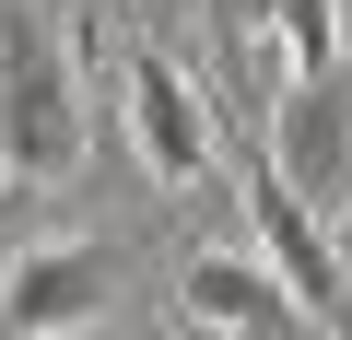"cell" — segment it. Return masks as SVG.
Listing matches in <instances>:
<instances>
[{"mask_svg":"<svg viewBox=\"0 0 352 340\" xmlns=\"http://www.w3.org/2000/svg\"><path fill=\"white\" fill-rule=\"evenodd\" d=\"M82 164V94H71V47L12 12L0 24V177H24V188H59Z\"/></svg>","mask_w":352,"mask_h":340,"instance_id":"cell-1","label":"cell"},{"mask_svg":"<svg viewBox=\"0 0 352 340\" xmlns=\"http://www.w3.org/2000/svg\"><path fill=\"white\" fill-rule=\"evenodd\" d=\"M106 305H118V247H94V235H47L0 270V328L12 340H94Z\"/></svg>","mask_w":352,"mask_h":340,"instance_id":"cell-2","label":"cell"},{"mask_svg":"<svg viewBox=\"0 0 352 340\" xmlns=\"http://www.w3.org/2000/svg\"><path fill=\"white\" fill-rule=\"evenodd\" d=\"M247 223H258V258H270V282L294 293V317L305 328H340L352 305H340V258H329V235H317V200H294L282 177H270V152L247 164Z\"/></svg>","mask_w":352,"mask_h":340,"instance_id":"cell-3","label":"cell"},{"mask_svg":"<svg viewBox=\"0 0 352 340\" xmlns=\"http://www.w3.org/2000/svg\"><path fill=\"white\" fill-rule=\"evenodd\" d=\"M118 94H129V152L153 164V188H200L212 177V106H200V82L141 47Z\"/></svg>","mask_w":352,"mask_h":340,"instance_id":"cell-4","label":"cell"},{"mask_svg":"<svg viewBox=\"0 0 352 340\" xmlns=\"http://www.w3.org/2000/svg\"><path fill=\"white\" fill-rule=\"evenodd\" d=\"M270 177H282L294 200H340V188H352V82H340V71H294V82H282Z\"/></svg>","mask_w":352,"mask_h":340,"instance_id":"cell-5","label":"cell"},{"mask_svg":"<svg viewBox=\"0 0 352 340\" xmlns=\"http://www.w3.org/2000/svg\"><path fill=\"white\" fill-rule=\"evenodd\" d=\"M176 305H188V328H212V340H247V328H270V305H294V293H282L270 258H247V247H188Z\"/></svg>","mask_w":352,"mask_h":340,"instance_id":"cell-6","label":"cell"},{"mask_svg":"<svg viewBox=\"0 0 352 340\" xmlns=\"http://www.w3.org/2000/svg\"><path fill=\"white\" fill-rule=\"evenodd\" d=\"M270 47H282L294 71H340V0H282Z\"/></svg>","mask_w":352,"mask_h":340,"instance_id":"cell-7","label":"cell"},{"mask_svg":"<svg viewBox=\"0 0 352 340\" xmlns=\"http://www.w3.org/2000/svg\"><path fill=\"white\" fill-rule=\"evenodd\" d=\"M235 24H247V36H270V24H282V0H235Z\"/></svg>","mask_w":352,"mask_h":340,"instance_id":"cell-8","label":"cell"}]
</instances>
